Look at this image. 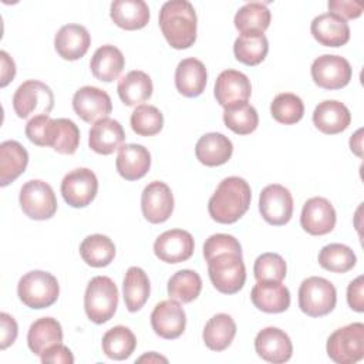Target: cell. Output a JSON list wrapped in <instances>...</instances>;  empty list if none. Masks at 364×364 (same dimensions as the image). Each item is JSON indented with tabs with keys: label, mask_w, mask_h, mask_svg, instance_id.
Wrapping results in <instances>:
<instances>
[{
	"label": "cell",
	"mask_w": 364,
	"mask_h": 364,
	"mask_svg": "<svg viewBox=\"0 0 364 364\" xmlns=\"http://www.w3.org/2000/svg\"><path fill=\"white\" fill-rule=\"evenodd\" d=\"M252 191L249 183L239 176H228L218 185L208 202L210 218L222 225L237 222L249 209Z\"/></svg>",
	"instance_id": "1"
},
{
	"label": "cell",
	"mask_w": 364,
	"mask_h": 364,
	"mask_svg": "<svg viewBox=\"0 0 364 364\" xmlns=\"http://www.w3.org/2000/svg\"><path fill=\"white\" fill-rule=\"evenodd\" d=\"M161 31L172 48L185 50L196 40L198 18L193 6L186 0H171L159 10Z\"/></svg>",
	"instance_id": "2"
},
{
	"label": "cell",
	"mask_w": 364,
	"mask_h": 364,
	"mask_svg": "<svg viewBox=\"0 0 364 364\" xmlns=\"http://www.w3.org/2000/svg\"><path fill=\"white\" fill-rule=\"evenodd\" d=\"M118 307V289L112 279L107 276L92 277L85 289L84 310L87 317L95 324L111 320Z\"/></svg>",
	"instance_id": "3"
},
{
	"label": "cell",
	"mask_w": 364,
	"mask_h": 364,
	"mask_svg": "<svg viewBox=\"0 0 364 364\" xmlns=\"http://www.w3.org/2000/svg\"><path fill=\"white\" fill-rule=\"evenodd\" d=\"M17 294L23 304L30 309L40 310L47 309L57 301L60 286L51 273L31 270L18 280Z\"/></svg>",
	"instance_id": "4"
},
{
	"label": "cell",
	"mask_w": 364,
	"mask_h": 364,
	"mask_svg": "<svg viewBox=\"0 0 364 364\" xmlns=\"http://www.w3.org/2000/svg\"><path fill=\"white\" fill-rule=\"evenodd\" d=\"M337 303L334 284L318 276L307 277L299 287V307L310 317H321L331 313Z\"/></svg>",
	"instance_id": "5"
},
{
	"label": "cell",
	"mask_w": 364,
	"mask_h": 364,
	"mask_svg": "<svg viewBox=\"0 0 364 364\" xmlns=\"http://www.w3.org/2000/svg\"><path fill=\"white\" fill-rule=\"evenodd\" d=\"M208 273L213 287L223 294H235L245 286L246 267L242 255L222 253L208 262Z\"/></svg>",
	"instance_id": "6"
},
{
	"label": "cell",
	"mask_w": 364,
	"mask_h": 364,
	"mask_svg": "<svg viewBox=\"0 0 364 364\" xmlns=\"http://www.w3.org/2000/svg\"><path fill=\"white\" fill-rule=\"evenodd\" d=\"M326 350L334 363H358L364 357V324L351 323L337 328L327 338Z\"/></svg>",
	"instance_id": "7"
},
{
	"label": "cell",
	"mask_w": 364,
	"mask_h": 364,
	"mask_svg": "<svg viewBox=\"0 0 364 364\" xmlns=\"http://www.w3.org/2000/svg\"><path fill=\"white\" fill-rule=\"evenodd\" d=\"M54 107V94L48 85L38 80H27L18 85L13 95V108L18 118L50 114Z\"/></svg>",
	"instance_id": "8"
},
{
	"label": "cell",
	"mask_w": 364,
	"mask_h": 364,
	"mask_svg": "<svg viewBox=\"0 0 364 364\" xmlns=\"http://www.w3.org/2000/svg\"><path fill=\"white\" fill-rule=\"evenodd\" d=\"M18 202L23 213L34 220H46L57 212V198L53 188L41 181H27L18 195Z\"/></svg>",
	"instance_id": "9"
},
{
	"label": "cell",
	"mask_w": 364,
	"mask_h": 364,
	"mask_svg": "<svg viewBox=\"0 0 364 364\" xmlns=\"http://www.w3.org/2000/svg\"><path fill=\"white\" fill-rule=\"evenodd\" d=\"M311 78L316 85L324 90L344 88L353 75L350 63L334 54H323L317 57L311 64Z\"/></svg>",
	"instance_id": "10"
},
{
	"label": "cell",
	"mask_w": 364,
	"mask_h": 364,
	"mask_svg": "<svg viewBox=\"0 0 364 364\" xmlns=\"http://www.w3.org/2000/svg\"><path fill=\"white\" fill-rule=\"evenodd\" d=\"M98 192V179L88 168H77L61 181V195L71 208L88 206Z\"/></svg>",
	"instance_id": "11"
},
{
	"label": "cell",
	"mask_w": 364,
	"mask_h": 364,
	"mask_svg": "<svg viewBox=\"0 0 364 364\" xmlns=\"http://www.w3.org/2000/svg\"><path fill=\"white\" fill-rule=\"evenodd\" d=\"M259 210L263 219L273 225H286L293 216V196L287 188L279 183L267 185L259 196Z\"/></svg>",
	"instance_id": "12"
},
{
	"label": "cell",
	"mask_w": 364,
	"mask_h": 364,
	"mask_svg": "<svg viewBox=\"0 0 364 364\" xmlns=\"http://www.w3.org/2000/svg\"><path fill=\"white\" fill-rule=\"evenodd\" d=\"M141 209L149 223H164L173 212V195L162 181L148 183L141 195Z\"/></svg>",
	"instance_id": "13"
},
{
	"label": "cell",
	"mask_w": 364,
	"mask_h": 364,
	"mask_svg": "<svg viewBox=\"0 0 364 364\" xmlns=\"http://www.w3.org/2000/svg\"><path fill=\"white\" fill-rule=\"evenodd\" d=\"M151 326L155 334L165 340L181 337L186 327L183 307L172 299L158 303L151 313Z\"/></svg>",
	"instance_id": "14"
},
{
	"label": "cell",
	"mask_w": 364,
	"mask_h": 364,
	"mask_svg": "<svg viewBox=\"0 0 364 364\" xmlns=\"http://www.w3.org/2000/svg\"><path fill=\"white\" fill-rule=\"evenodd\" d=\"M73 108L82 121L95 124L102 118H108L112 111V102L104 90L85 85L75 91L73 97Z\"/></svg>",
	"instance_id": "15"
},
{
	"label": "cell",
	"mask_w": 364,
	"mask_h": 364,
	"mask_svg": "<svg viewBox=\"0 0 364 364\" xmlns=\"http://www.w3.org/2000/svg\"><path fill=\"white\" fill-rule=\"evenodd\" d=\"M195 250V242L189 232L171 229L161 233L154 243L155 256L165 263H181L188 260Z\"/></svg>",
	"instance_id": "16"
},
{
	"label": "cell",
	"mask_w": 364,
	"mask_h": 364,
	"mask_svg": "<svg viewBox=\"0 0 364 364\" xmlns=\"http://www.w3.org/2000/svg\"><path fill=\"white\" fill-rule=\"evenodd\" d=\"M336 210L326 198L314 196L303 205L300 225L309 235L321 236L330 233L336 226Z\"/></svg>",
	"instance_id": "17"
},
{
	"label": "cell",
	"mask_w": 364,
	"mask_h": 364,
	"mask_svg": "<svg viewBox=\"0 0 364 364\" xmlns=\"http://www.w3.org/2000/svg\"><path fill=\"white\" fill-rule=\"evenodd\" d=\"M255 350L267 363L282 364L291 358L293 344L290 337L277 327L260 330L255 338Z\"/></svg>",
	"instance_id": "18"
},
{
	"label": "cell",
	"mask_w": 364,
	"mask_h": 364,
	"mask_svg": "<svg viewBox=\"0 0 364 364\" xmlns=\"http://www.w3.org/2000/svg\"><path fill=\"white\" fill-rule=\"evenodd\" d=\"M213 92L216 101L223 108L247 101L252 94L250 80L246 74L237 70H225L218 75Z\"/></svg>",
	"instance_id": "19"
},
{
	"label": "cell",
	"mask_w": 364,
	"mask_h": 364,
	"mask_svg": "<svg viewBox=\"0 0 364 364\" xmlns=\"http://www.w3.org/2000/svg\"><path fill=\"white\" fill-rule=\"evenodd\" d=\"M311 36L324 47H341L350 40L348 23L334 13H324L313 18Z\"/></svg>",
	"instance_id": "20"
},
{
	"label": "cell",
	"mask_w": 364,
	"mask_h": 364,
	"mask_svg": "<svg viewBox=\"0 0 364 364\" xmlns=\"http://www.w3.org/2000/svg\"><path fill=\"white\" fill-rule=\"evenodd\" d=\"M90 46L91 36L88 30L80 24H65L54 37L55 51L61 58L68 61H75L84 57Z\"/></svg>",
	"instance_id": "21"
},
{
	"label": "cell",
	"mask_w": 364,
	"mask_h": 364,
	"mask_svg": "<svg viewBox=\"0 0 364 364\" xmlns=\"http://www.w3.org/2000/svg\"><path fill=\"white\" fill-rule=\"evenodd\" d=\"M115 168L125 181H138L151 168V154L144 145L125 144L118 149Z\"/></svg>",
	"instance_id": "22"
},
{
	"label": "cell",
	"mask_w": 364,
	"mask_h": 364,
	"mask_svg": "<svg viewBox=\"0 0 364 364\" xmlns=\"http://www.w3.org/2000/svg\"><path fill=\"white\" fill-rule=\"evenodd\" d=\"M90 148L100 155H109L119 149L125 141L122 125L112 118H102L97 121L88 134Z\"/></svg>",
	"instance_id": "23"
},
{
	"label": "cell",
	"mask_w": 364,
	"mask_h": 364,
	"mask_svg": "<svg viewBox=\"0 0 364 364\" xmlns=\"http://www.w3.org/2000/svg\"><path fill=\"white\" fill-rule=\"evenodd\" d=\"M206 81V67L200 60L189 57L179 61L175 70V85L182 95L188 98L199 97L205 91Z\"/></svg>",
	"instance_id": "24"
},
{
	"label": "cell",
	"mask_w": 364,
	"mask_h": 364,
	"mask_svg": "<svg viewBox=\"0 0 364 364\" xmlns=\"http://www.w3.org/2000/svg\"><path fill=\"white\" fill-rule=\"evenodd\" d=\"M252 303L264 313H283L290 306V291L280 282H257L250 293Z\"/></svg>",
	"instance_id": "25"
},
{
	"label": "cell",
	"mask_w": 364,
	"mask_h": 364,
	"mask_svg": "<svg viewBox=\"0 0 364 364\" xmlns=\"http://www.w3.org/2000/svg\"><path fill=\"white\" fill-rule=\"evenodd\" d=\"M313 122L323 134L334 135L347 129L351 122V114L343 102L326 100L314 108Z\"/></svg>",
	"instance_id": "26"
},
{
	"label": "cell",
	"mask_w": 364,
	"mask_h": 364,
	"mask_svg": "<svg viewBox=\"0 0 364 364\" xmlns=\"http://www.w3.org/2000/svg\"><path fill=\"white\" fill-rule=\"evenodd\" d=\"M233 152L232 141L220 132L202 135L195 146L196 159L205 166H219L226 164Z\"/></svg>",
	"instance_id": "27"
},
{
	"label": "cell",
	"mask_w": 364,
	"mask_h": 364,
	"mask_svg": "<svg viewBox=\"0 0 364 364\" xmlns=\"http://www.w3.org/2000/svg\"><path fill=\"white\" fill-rule=\"evenodd\" d=\"M109 16L124 30H139L149 21V7L144 0H115L111 3Z\"/></svg>",
	"instance_id": "28"
},
{
	"label": "cell",
	"mask_w": 364,
	"mask_h": 364,
	"mask_svg": "<svg viewBox=\"0 0 364 364\" xmlns=\"http://www.w3.org/2000/svg\"><path fill=\"white\" fill-rule=\"evenodd\" d=\"M125 65L124 54L111 44L101 46L91 57L90 68L92 75L104 82H111L119 77Z\"/></svg>",
	"instance_id": "29"
},
{
	"label": "cell",
	"mask_w": 364,
	"mask_h": 364,
	"mask_svg": "<svg viewBox=\"0 0 364 364\" xmlns=\"http://www.w3.org/2000/svg\"><path fill=\"white\" fill-rule=\"evenodd\" d=\"M28 152L17 141L0 144V185L7 186L14 182L27 168Z\"/></svg>",
	"instance_id": "30"
},
{
	"label": "cell",
	"mask_w": 364,
	"mask_h": 364,
	"mask_svg": "<svg viewBox=\"0 0 364 364\" xmlns=\"http://www.w3.org/2000/svg\"><path fill=\"white\" fill-rule=\"evenodd\" d=\"M117 91L121 101L125 105L134 107L151 98L154 85H152L151 77L146 73L141 70H134L127 73L118 81Z\"/></svg>",
	"instance_id": "31"
},
{
	"label": "cell",
	"mask_w": 364,
	"mask_h": 364,
	"mask_svg": "<svg viewBox=\"0 0 364 364\" xmlns=\"http://www.w3.org/2000/svg\"><path fill=\"white\" fill-rule=\"evenodd\" d=\"M63 341L61 324L53 317H41L31 323L27 333V344L33 354L41 355L47 348Z\"/></svg>",
	"instance_id": "32"
},
{
	"label": "cell",
	"mask_w": 364,
	"mask_h": 364,
	"mask_svg": "<svg viewBox=\"0 0 364 364\" xmlns=\"http://www.w3.org/2000/svg\"><path fill=\"white\" fill-rule=\"evenodd\" d=\"M236 336V323L226 313H218L205 324L202 337L205 346L212 351L226 350Z\"/></svg>",
	"instance_id": "33"
},
{
	"label": "cell",
	"mask_w": 364,
	"mask_h": 364,
	"mask_svg": "<svg viewBox=\"0 0 364 364\" xmlns=\"http://www.w3.org/2000/svg\"><path fill=\"white\" fill-rule=\"evenodd\" d=\"M122 291L125 307L128 309V311L135 313L141 310L151 293V284L146 273L138 266L129 267L124 277Z\"/></svg>",
	"instance_id": "34"
},
{
	"label": "cell",
	"mask_w": 364,
	"mask_h": 364,
	"mask_svg": "<svg viewBox=\"0 0 364 364\" xmlns=\"http://www.w3.org/2000/svg\"><path fill=\"white\" fill-rule=\"evenodd\" d=\"M82 260L91 267H105L115 257V245L105 235H90L80 245Z\"/></svg>",
	"instance_id": "35"
},
{
	"label": "cell",
	"mask_w": 364,
	"mask_h": 364,
	"mask_svg": "<svg viewBox=\"0 0 364 364\" xmlns=\"http://www.w3.org/2000/svg\"><path fill=\"white\" fill-rule=\"evenodd\" d=\"M270 10L264 3L252 1L242 6L235 14V27L240 34L264 33L270 24Z\"/></svg>",
	"instance_id": "36"
},
{
	"label": "cell",
	"mask_w": 364,
	"mask_h": 364,
	"mask_svg": "<svg viewBox=\"0 0 364 364\" xmlns=\"http://www.w3.org/2000/svg\"><path fill=\"white\" fill-rule=\"evenodd\" d=\"M269 51V41L263 33L240 34L233 44V53L237 61L246 65L260 64Z\"/></svg>",
	"instance_id": "37"
},
{
	"label": "cell",
	"mask_w": 364,
	"mask_h": 364,
	"mask_svg": "<svg viewBox=\"0 0 364 364\" xmlns=\"http://www.w3.org/2000/svg\"><path fill=\"white\" fill-rule=\"evenodd\" d=\"M136 347L134 333L125 326H115L109 328L102 337V351L111 360H127Z\"/></svg>",
	"instance_id": "38"
},
{
	"label": "cell",
	"mask_w": 364,
	"mask_h": 364,
	"mask_svg": "<svg viewBox=\"0 0 364 364\" xmlns=\"http://www.w3.org/2000/svg\"><path fill=\"white\" fill-rule=\"evenodd\" d=\"M202 279L189 269L178 270L168 280V296L178 303H191L200 294Z\"/></svg>",
	"instance_id": "39"
},
{
	"label": "cell",
	"mask_w": 364,
	"mask_h": 364,
	"mask_svg": "<svg viewBox=\"0 0 364 364\" xmlns=\"http://www.w3.org/2000/svg\"><path fill=\"white\" fill-rule=\"evenodd\" d=\"M225 125L237 135L252 134L259 125V115L247 101L229 105L223 111Z\"/></svg>",
	"instance_id": "40"
},
{
	"label": "cell",
	"mask_w": 364,
	"mask_h": 364,
	"mask_svg": "<svg viewBox=\"0 0 364 364\" xmlns=\"http://www.w3.org/2000/svg\"><path fill=\"white\" fill-rule=\"evenodd\" d=\"M80 145V129L68 118L53 119L50 132V146L58 154L73 155Z\"/></svg>",
	"instance_id": "41"
},
{
	"label": "cell",
	"mask_w": 364,
	"mask_h": 364,
	"mask_svg": "<svg viewBox=\"0 0 364 364\" xmlns=\"http://www.w3.org/2000/svg\"><path fill=\"white\" fill-rule=\"evenodd\" d=\"M357 257L351 247L343 243H330L318 252V263L333 273H346L355 266Z\"/></svg>",
	"instance_id": "42"
},
{
	"label": "cell",
	"mask_w": 364,
	"mask_h": 364,
	"mask_svg": "<svg viewBox=\"0 0 364 364\" xmlns=\"http://www.w3.org/2000/svg\"><path fill=\"white\" fill-rule=\"evenodd\" d=\"M272 117L283 124L293 125L297 124L304 115V104L301 98L293 92L277 94L270 104Z\"/></svg>",
	"instance_id": "43"
},
{
	"label": "cell",
	"mask_w": 364,
	"mask_h": 364,
	"mask_svg": "<svg viewBox=\"0 0 364 364\" xmlns=\"http://www.w3.org/2000/svg\"><path fill=\"white\" fill-rule=\"evenodd\" d=\"M164 127L162 112L149 104L138 105L131 114V128L136 135L154 136Z\"/></svg>",
	"instance_id": "44"
},
{
	"label": "cell",
	"mask_w": 364,
	"mask_h": 364,
	"mask_svg": "<svg viewBox=\"0 0 364 364\" xmlns=\"http://www.w3.org/2000/svg\"><path fill=\"white\" fill-rule=\"evenodd\" d=\"M287 266L284 259L277 253H262L253 266L257 282H282L286 277Z\"/></svg>",
	"instance_id": "45"
},
{
	"label": "cell",
	"mask_w": 364,
	"mask_h": 364,
	"mask_svg": "<svg viewBox=\"0 0 364 364\" xmlns=\"http://www.w3.org/2000/svg\"><path fill=\"white\" fill-rule=\"evenodd\" d=\"M222 253H236L242 255V246L239 240L226 233H216L209 236L203 243V257L209 262L212 257L222 255Z\"/></svg>",
	"instance_id": "46"
},
{
	"label": "cell",
	"mask_w": 364,
	"mask_h": 364,
	"mask_svg": "<svg viewBox=\"0 0 364 364\" xmlns=\"http://www.w3.org/2000/svg\"><path fill=\"white\" fill-rule=\"evenodd\" d=\"M51 121L53 118H50L47 114L36 115L30 118L24 129L28 141L37 146H48V134H50Z\"/></svg>",
	"instance_id": "47"
},
{
	"label": "cell",
	"mask_w": 364,
	"mask_h": 364,
	"mask_svg": "<svg viewBox=\"0 0 364 364\" xmlns=\"http://www.w3.org/2000/svg\"><path fill=\"white\" fill-rule=\"evenodd\" d=\"M327 6L330 13L340 16L346 21L348 18H358L363 14V6L351 0H331L327 3Z\"/></svg>",
	"instance_id": "48"
},
{
	"label": "cell",
	"mask_w": 364,
	"mask_h": 364,
	"mask_svg": "<svg viewBox=\"0 0 364 364\" xmlns=\"http://www.w3.org/2000/svg\"><path fill=\"white\" fill-rule=\"evenodd\" d=\"M18 334V327L16 320L7 314L0 313V350H6L11 346Z\"/></svg>",
	"instance_id": "49"
},
{
	"label": "cell",
	"mask_w": 364,
	"mask_h": 364,
	"mask_svg": "<svg viewBox=\"0 0 364 364\" xmlns=\"http://www.w3.org/2000/svg\"><path fill=\"white\" fill-rule=\"evenodd\" d=\"M41 363H51V364H73L74 363V355L68 347L64 344L58 343L47 348L41 355H40Z\"/></svg>",
	"instance_id": "50"
},
{
	"label": "cell",
	"mask_w": 364,
	"mask_h": 364,
	"mask_svg": "<svg viewBox=\"0 0 364 364\" xmlns=\"http://www.w3.org/2000/svg\"><path fill=\"white\" fill-rule=\"evenodd\" d=\"M363 289H364V277L363 276H358L357 279H354L347 287V303L357 313L364 311V291H363Z\"/></svg>",
	"instance_id": "51"
},
{
	"label": "cell",
	"mask_w": 364,
	"mask_h": 364,
	"mask_svg": "<svg viewBox=\"0 0 364 364\" xmlns=\"http://www.w3.org/2000/svg\"><path fill=\"white\" fill-rule=\"evenodd\" d=\"M0 60H1L0 87H6L10 81H13V78L16 75V64H14L13 58L6 51H0Z\"/></svg>",
	"instance_id": "52"
},
{
	"label": "cell",
	"mask_w": 364,
	"mask_h": 364,
	"mask_svg": "<svg viewBox=\"0 0 364 364\" xmlns=\"http://www.w3.org/2000/svg\"><path fill=\"white\" fill-rule=\"evenodd\" d=\"M361 134H363V129H357V132L354 135H351V138H350V148L358 158L363 156V136H361Z\"/></svg>",
	"instance_id": "53"
},
{
	"label": "cell",
	"mask_w": 364,
	"mask_h": 364,
	"mask_svg": "<svg viewBox=\"0 0 364 364\" xmlns=\"http://www.w3.org/2000/svg\"><path fill=\"white\" fill-rule=\"evenodd\" d=\"M138 361H139V363H142V361H148V363H158V361H162V363H166L168 360H166L165 357L158 355L156 353L151 351V353H148V354H145V355L139 357V358H138Z\"/></svg>",
	"instance_id": "54"
}]
</instances>
